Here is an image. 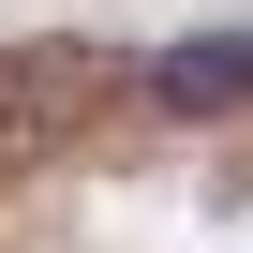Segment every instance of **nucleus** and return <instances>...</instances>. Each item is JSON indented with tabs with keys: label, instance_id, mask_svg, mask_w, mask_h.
<instances>
[{
	"label": "nucleus",
	"instance_id": "obj_1",
	"mask_svg": "<svg viewBox=\"0 0 253 253\" xmlns=\"http://www.w3.org/2000/svg\"><path fill=\"white\" fill-rule=\"evenodd\" d=\"M149 89L179 119H238L253 104V45H179V60H149Z\"/></svg>",
	"mask_w": 253,
	"mask_h": 253
}]
</instances>
